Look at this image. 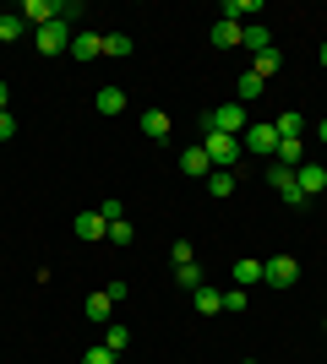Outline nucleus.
<instances>
[{"label": "nucleus", "mask_w": 327, "mask_h": 364, "mask_svg": "<svg viewBox=\"0 0 327 364\" xmlns=\"http://www.w3.org/2000/svg\"><path fill=\"white\" fill-rule=\"evenodd\" d=\"M246 125H251L246 104H218V109H207V131H224V136H246Z\"/></svg>", "instance_id": "obj_1"}, {"label": "nucleus", "mask_w": 327, "mask_h": 364, "mask_svg": "<svg viewBox=\"0 0 327 364\" xmlns=\"http://www.w3.org/2000/svg\"><path fill=\"white\" fill-rule=\"evenodd\" d=\"M104 294H109V304H120L125 294H131V283H125V277H109V283H104Z\"/></svg>", "instance_id": "obj_30"}, {"label": "nucleus", "mask_w": 327, "mask_h": 364, "mask_svg": "<svg viewBox=\"0 0 327 364\" xmlns=\"http://www.w3.org/2000/svg\"><path fill=\"white\" fill-rule=\"evenodd\" d=\"M22 33H28V22H22V16H6V11H0V44H16Z\"/></svg>", "instance_id": "obj_26"}, {"label": "nucleus", "mask_w": 327, "mask_h": 364, "mask_svg": "<svg viewBox=\"0 0 327 364\" xmlns=\"http://www.w3.org/2000/svg\"><path fill=\"white\" fill-rule=\"evenodd\" d=\"M240 147H251V152H279V131H273V120H256V125H246Z\"/></svg>", "instance_id": "obj_6"}, {"label": "nucleus", "mask_w": 327, "mask_h": 364, "mask_svg": "<svg viewBox=\"0 0 327 364\" xmlns=\"http://www.w3.org/2000/svg\"><path fill=\"white\" fill-rule=\"evenodd\" d=\"M267 185H273V191H279V196L289 201V207H306V196H300V185H295V168L273 164V168H267Z\"/></svg>", "instance_id": "obj_5"}, {"label": "nucleus", "mask_w": 327, "mask_h": 364, "mask_svg": "<svg viewBox=\"0 0 327 364\" xmlns=\"http://www.w3.org/2000/svg\"><path fill=\"white\" fill-rule=\"evenodd\" d=\"M93 109H98V114H120V109H125V92L120 87H98Z\"/></svg>", "instance_id": "obj_18"}, {"label": "nucleus", "mask_w": 327, "mask_h": 364, "mask_svg": "<svg viewBox=\"0 0 327 364\" xmlns=\"http://www.w3.org/2000/svg\"><path fill=\"white\" fill-rule=\"evenodd\" d=\"M22 22H28V28L61 22V0H28V6H22Z\"/></svg>", "instance_id": "obj_8"}, {"label": "nucleus", "mask_w": 327, "mask_h": 364, "mask_svg": "<svg viewBox=\"0 0 327 364\" xmlns=\"http://www.w3.org/2000/svg\"><path fill=\"white\" fill-rule=\"evenodd\" d=\"M240 38H246V28H240V22H224V16L213 22V44H218V49H234Z\"/></svg>", "instance_id": "obj_14"}, {"label": "nucleus", "mask_w": 327, "mask_h": 364, "mask_svg": "<svg viewBox=\"0 0 327 364\" xmlns=\"http://www.w3.org/2000/svg\"><path fill=\"white\" fill-rule=\"evenodd\" d=\"M170 256H175V267H186V261H197V245H191V240H180V245L170 250Z\"/></svg>", "instance_id": "obj_33"}, {"label": "nucleus", "mask_w": 327, "mask_h": 364, "mask_svg": "<svg viewBox=\"0 0 327 364\" xmlns=\"http://www.w3.org/2000/svg\"><path fill=\"white\" fill-rule=\"evenodd\" d=\"M71 60H98L104 55V38L98 33H71V49H66Z\"/></svg>", "instance_id": "obj_9"}, {"label": "nucleus", "mask_w": 327, "mask_h": 364, "mask_svg": "<svg viewBox=\"0 0 327 364\" xmlns=\"http://www.w3.org/2000/svg\"><path fill=\"white\" fill-rule=\"evenodd\" d=\"M316 60H322V65H327V38H322V49H316Z\"/></svg>", "instance_id": "obj_37"}, {"label": "nucleus", "mask_w": 327, "mask_h": 364, "mask_svg": "<svg viewBox=\"0 0 327 364\" xmlns=\"http://www.w3.org/2000/svg\"><path fill=\"white\" fill-rule=\"evenodd\" d=\"M256 11H262L256 0H224V22H240V28H251V22H256Z\"/></svg>", "instance_id": "obj_12"}, {"label": "nucleus", "mask_w": 327, "mask_h": 364, "mask_svg": "<svg viewBox=\"0 0 327 364\" xmlns=\"http://www.w3.org/2000/svg\"><path fill=\"white\" fill-rule=\"evenodd\" d=\"M251 71L267 82V76H279V71H284V55H279V49H262V55H251Z\"/></svg>", "instance_id": "obj_15"}, {"label": "nucleus", "mask_w": 327, "mask_h": 364, "mask_svg": "<svg viewBox=\"0 0 327 364\" xmlns=\"http://www.w3.org/2000/svg\"><path fill=\"white\" fill-rule=\"evenodd\" d=\"M180 168H186L191 180H207V174H213V158H207V147H186V152H180Z\"/></svg>", "instance_id": "obj_10"}, {"label": "nucleus", "mask_w": 327, "mask_h": 364, "mask_svg": "<svg viewBox=\"0 0 327 364\" xmlns=\"http://www.w3.org/2000/svg\"><path fill=\"white\" fill-rule=\"evenodd\" d=\"M16 136V120H11V114H0V141H11Z\"/></svg>", "instance_id": "obj_35"}, {"label": "nucleus", "mask_w": 327, "mask_h": 364, "mask_svg": "<svg viewBox=\"0 0 327 364\" xmlns=\"http://www.w3.org/2000/svg\"><path fill=\"white\" fill-rule=\"evenodd\" d=\"M93 213H98V218H104V223H115V218H125V213H120V201H98Z\"/></svg>", "instance_id": "obj_34"}, {"label": "nucleus", "mask_w": 327, "mask_h": 364, "mask_svg": "<svg viewBox=\"0 0 327 364\" xmlns=\"http://www.w3.org/2000/svg\"><path fill=\"white\" fill-rule=\"evenodd\" d=\"M207 158H213V168H234L240 158H246V147H240V136H224V131H207Z\"/></svg>", "instance_id": "obj_2"}, {"label": "nucleus", "mask_w": 327, "mask_h": 364, "mask_svg": "<svg viewBox=\"0 0 327 364\" xmlns=\"http://www.w3.org/2000/svg\"><path fill=\"white\" fill-rule=\"evenodd\" d=\"M191 299H197V310H202V316H218V310H224V289H213V283H202Z\"/></svg>", "instance_id": "obj_16"}, {"label": "nucleus", "mask_w": 327, "mask_h": 364, "mask_svg": "<svg viewBox=\"0 0 327 364\" xmlns=\"http://www.w3.org/2000/svg\"><path fill=\"white\" fill-rule=\"evenodd\" d=\"M322 332H327V321H322Z\"/></svg>", "instance_id": "obj_39"}, {"label": "nucleus", "mask_w": 327, "mask_h": 364, "mask_svg": "<svg viewBox=\"0 0 327 364\" xmlns=\"http://www.w3.org/2000/svg\"><path fill=\"white\" fill-rule=\"evenodd\" d=\"M175 283L197 294V289H202V283H207V272H202V267H197V261H186V267H175Z\"/></svg>", "instance_id": "obj_19"}, {"label": "nucleus", "mask_w": 327, "mask_h": 364, "mask_svg": "<svg viewBox=\"0 0 327 364\" xmlns=\"http://www.w3.org/2000/svg\"><path fill=\"white\" fill-rule=\"evenodd\" d=\"M6 98H11V87H6V82H0V114H6Z\"/></svg>", "instance_id": "obj_36"}, {"label": "nucleus", "mask_w": 327, "mask_h": 364, "mask_svg": "<svg viewBox=\"0 0 327 364\" xmlns=\"http://www.w3.org/2000/svg\"><path fill=\"white\" fill-rule=\"evenodd\" d=\"M104 55L109 60H125V55H131V38H125V33H104Z\"/></svg>", "instance_id": "obj_27"}, {"label": "nucleus", "mask_w": 327, "mask_h": 364, "mask_svg": "<svg viewBox=\"0 0 327 364\" xmlns=\"http://www.w3.org/2000/svg\"><path fill=\"white\" fill-rule=\"evenodd\" d=\"M273 164H284V168H300V164H306V147H300V141H279Z\"/></svg>", "instance_id": "obj_22"}, {"label": "nucleus", "mask_w": 327, "mask_h": 364, "mask_svg": "<svg viewBox=\"0 0 327 364\" xmlns=\"http://www.w3.org/2000/svg\"><path fill=\"white\" fill-rule=\"evenodd\" d=\"M262 283H273V289H295V283H300V261H295V256L262 261Z\"/></svg>", "instance_id": "obj_4"}, {"label": "nucleus", "mask_w": 327, "mask_h": 364, "mask_svg": "<svg viewBox=\"0 0 327 364\" xmlns=\"http://www.w3.org/2000/svg\"><path fill=\"white\" fill-rule=\"evenodd\" d=\"M240 44H246L251 55H262V49H273V33H267L262 22H251V28H246V38H240Z\"/></svg>", "instance_id": "obj_21"}, {"label": "nucleus", "mask_w": 327, "mask_h": 364, "mask_svg": "<svg viewBox=\"0 0 327 364\" xmlns=\"http://www.w3.org/2000/svg\"><path fill=\"white\" fill-rule=\"evenodd\" d=\"M229 277H234V289H251V283H262V261H256V256H240L229 267Z\"/></svg>", "instance_id": "obj_11"}, {"label": "nucleus", "mask_w": 327, "mask_h": 364, "mask_svg": "<svg viewBox=\"0 0 327 364\" xmlns=\"http://www.w3.org/2000/svg\"><path fill=\"white\" fill-rule=\"evenodd\" d=\"M262 87H267V82H262V76H256V71H246V76H240V82H234V92H240L246 104H251V98H262Z\"/></svg>", "instance_id": "obj_28"}, {"label": "nucleus", "mask_w": 327, "mask_h": 364, "mask_svg": "<svg viewBox=\"0 0 327 364\" xmlns=\"http://www.w3.org/2000/svg\"><path fill=\"white\" fill-rule=\"evenodd\" d=\"M316 136H322V141H327V120H322V125H316Z\"/></svg>", "instance_id": "obj_38"}, {"label": "nucleus", "mask_w": 327, "mask_h": 364, "mask_svg": "<svg viewBox=\"0 0 327 364\" xmlns=\"http://www.w3.org/2000/svg\"><path fill=\"white\" fill-rule=\"evenodd\" d=\"M142 136H170V114H164V109H147V114H142Z\"/></svg>", "instance_id": "obj_23"}, {"label": "nucleus", "mask_w": 327, "mask_h": 364, "mask_svg": "<svg viewBox=\"0 0 327 364\" xmlns=\"http://www.w3.org/2000/svg\"><path fill=\"white\" fill-rule=\"evenodd\" d=\"M246 364H256V359H246Z\"/></svg>", "instance_id": "obj_40"}, {"label": "nucleus", "mask_w": 327, "mask_h": 364, "mask_svg": "<svg viewBox=\"0 0 327 364\" xmlns=\"http://www.w3.org/2000/svg\"><path fill=\"white\" fill-rule=\"evenodd\" d=\"M33 44L44 49V55H66V49H71V22H44V28H33Z\"/></svg>", "instance_id": "obj_3"}, {"label": "nucleus", "mask_w": 327, "mask_h": 364, "mask_svg": "<svg viewBox=\"0 0 327 364\" xmlns=\"http://www.w3.org/2000/svg\"><path fill=\"white\" fill-rule=\"evenodd\" d=\"M125 343H131V332H125L120 321H109V326H104V348L109 353H125Z\"/></svg>", "instance_id": "obj_25"}, {"label": "nucleus", "mask_w": 327, "mask_h": 364, "mask_svg": "<svg viewBox=\"0 0 327 364\" xmlns=\"http://www.w3.org/2000/svg\"><path fill=\"white\" fill-rule=\"evenodd\" d=\"M273 131H279V141H300V131H306V120H300V109H284L279 120H273Z\"/></svg>", "instance_id": "obj_13"}, {"label": "nucleus", "mask_w": 327, "mask_h": 364, "mask_svg": "<svg viewBox=\"0 0 327 364\" xmlns=\"http://www.w3.org/2000/svg\"><path fill=\"white\" fill-rule=\"evenodd\" d=\"M224 310L240 316V310H246V289H224Z\"/></svg>", "instance_id": "obj_31"}, {"label": "nucleus", "mask_w": 327, "mask_h": 364, "mask_svg": "<svg viewBox=\"0 0 327 364\" xmlns=\"http://www.w3.org/2000/svg\"><path fill=\"white\" fill-rule=\"evenodd\" d=\"M104 240H109V245H120V250H125V245L137 240V228L125 223V218H115V223H109V234H104Z\"/></svg>", "instance_id": "obj_29"}, {"label": "nucleus", "mask_w": 327, "mask_h": 364, "mask_svg": "<svg viewBox=\"0 0 327 364\" xmlns=\"http://www.w3.org/2000/svg\"><path fill=\"white\" fill-rule=\"evenodd\" d=\"M207 196H218V201L234 196V174L229 168H213V174H207Z\"/></svg>", "instance_id": "obj_20"}, {"label": "nucleus", "mask_w": 327, "mask_h": 364, "mask_svg": "<svg viewBox=\"0 0 327 364\" xmlns=\"http://www.w3.org/2000/svg\"><path fill=\"white\" fill-rule=\"evenodd\" d=\"M82 310H88V321H109V316H115V304H109V294H104V289L88 294V304H82Z\"/></svg>", "instance_id": "obj_24"}, {"label": "nucleus", "mask_w": 327, "mask_h": 364, "mask_svg": "<svg viewBox=\"0 0 327 364\" xmlns=\"http://www.w3.org/2000/svg\"><path fill=\"white\" fill-rule=\"evenodd\" d=\"M115 359H120V353H109L104 343H98V348H88V353H82V364H115Z\"/></svg>", "instance_id": "obj_32"}, {"label": "nucleus", "mask_w": 327, "mask_h": 364, "mask_svg": "<svg viewBox=\"0 0 327 364\" xmlns=\"http://www.w3.org/2000/svg\"><path fill=\"white\" fill-rule=\"evenodd\" d=\"M295 185H300V196L311 201L316 191H327V164H311V158H306V164L295 168Z\"/></svg>", "instance_id": "obj_7"}, {"label": "nucleus", "mask_w": 327, "mask_h": 364, "mask_svg": "<svg viewBox=\"0 0 327 364\" xmlns=\"http://www.w3.org/2000/svg\"><path fill=\"white\" fill-rule=\"evenodd\" d=\"M109 234V223L98 213H77V240H104Z\"/></svg>", "instance_id": "obj_17"}]
</instances>
